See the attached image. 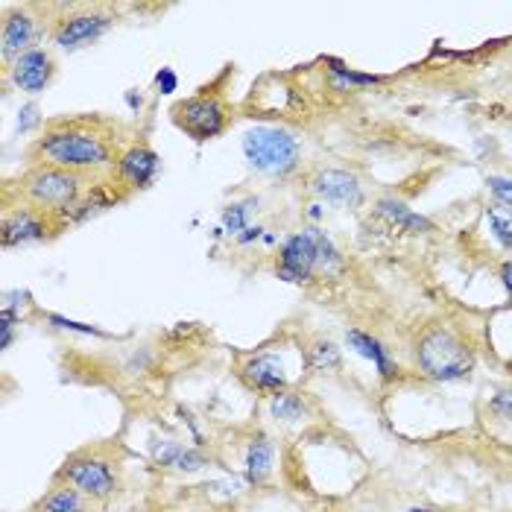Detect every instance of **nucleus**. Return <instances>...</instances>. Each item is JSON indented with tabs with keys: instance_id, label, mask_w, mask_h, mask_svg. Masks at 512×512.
Segmentation results:
<instances>
[{
	"instance_id": "nucleus-1",
	"label": "nucleus",
	"mask_w": 512,
	"mask_h": 512,
	"mask_svg": "<svg viewBox=\"0 0 512 512\" xmlns=\"http://www.w3.org/2000/svg\"><path fill=\"white\" fill-rule=\"evenodd\" d=\"M33 164H47L71 173H97L115 167L112 141L103 132H94L82 123H53L30 150Z\"/></svg>"
},
{
	"instance_id": "nucleus-2",
	"label": "nucleus",
	"mask_w": 512,
	"mask_h": 512,
	"mask_svg": "<svg viewBox=\"0 0 512 512\" xmlns=\"http://www.w3.org/2000/svg\"><path fill=\"white\" fill-rule=\"evenodd\" d=\"M343 273V255L334 240L319 229H302L290 235L278 249L276 276L287 284H308L319 278H334Z\"/></svg>"
},
{
	"instance_id": "nucleus-3",
	"label": "nucleus",
	"mask_w": 512,
	"mask_h": 512,
	"mask_svg": "<svg viewBox=\"0 0 512 512\" xmlns=\"http://www.w3.org/2000/svg\"><path fill=\"white\" fill-rule=\"evenodd\" d=\"M240 150L246 164L264 176H290L302 164V144L284 126H252L243 132Z\"/></svg>"
},
{
	"instance_id": "nucleus-4",
	"label": "nucleus",
	"mask_w": 512,
	"mask_h": 512,
	"mask_svg": "<svg viewBox=\"0 0 512 512\" xmlns=\"http://www.w3.org/2000/svg\"><path fill=\"white\" fill-rule=\"evenodd\" d=\"M416 363L434 381H463L474 369L472 346L451 328H428L416 343Z\"/></svg>"
},
{
	"instance_id": "nucleus-5",
	"label": "nucleus",
	"mask_w": 512,
	"mask_h": 512,
	"mask_svg": "<svg viewBox=\"0 0 512 512\" xmlns=\"http://www.w3.org/2000/svg\"><path fill=\"white\" fill-rule=\"evenodd\" d=\"M82 194H85V179L71 170L33 164L21 176V197L27 199V205L39 208L44 214H53L59 220L77 208Z\"/></svg>"
},
{
	"instance_id": "nucleus-6",
	"label": "nucleus",
	"mask_w": 512,
	"mask_h": 512,
	"mask_svg": "<svg viewBox=\"0 0 512 512\" xmlns=\"http://www.w3.org/2000/svg\"><path fill=\"white\" fill-rule=\"evenodd\" d=\"M170 118L188 138H194V141L202 144V141H211V138L226 132L229 109H226V103L217 94L202 91V94H194V97H185V100L173 103Z\"/></svg>"
},
{
	"instance_id": "nucleus-7",
	"label": "nucleus",
	"mask_w": 512,
	"mask_h": 512,
	"mask_svg": "<svg viewBox=\"0 0 512 512\" xmlns=\"http://www.w3.org/2000/svg\"><path fill=\"white\" fill-rule=\"evenodd\" d=\"M56 229H62V220L53 214H44L33 205H18L9 208L3 217V229H0V243L6 249L12 246H27V243H41L50 235H56Z\"/></svg>"
},
{
	"instance_id": "nucleus-8",
	"label": "nucleus",
	"mask_w": 512,
	"mask_h": 512,
	"mask_svg": "<svg viewBox=\"0 0 512 512\" xmlns=\"http://www.w3.org/2000/svg\"><path fill=\"white\" fill-rule=\"evenodd\" d=\"M59 480H65L68 486H74L77 492H82L85 498H94V501L109 498L118 489V477L112 472V466L106 460H97V457H88V454L71 457L62 466Z\"/></svg>"
},
{
	"instance_id": "nucleus-9",
	"label": "nucleus",
	"mask_w": 512,
	"mask_h": 512,
	"mask_svg": "<svg viewBox=\"0 0 512 512\" xmlns=\"http://www.w3.org/2000/svg\"><path fill=\"white\" fill-rule=\"evenodd\" d=\"M158 170H161V158L147 144H132L115 158V179L120 188H129V191L150 188L158 179Z\"/></svg>"
},
{
	"instance_id": "nucleus-10",
	"label": "nucleus",
	"mask_w": 512,
	"mask_h": 512,
	"mask_svg": "<svg viewBox=\"0 0 512 512\" xmlns=\"http://www.w3.org/2000/svg\"><path fill=\"white\" fill-rule=\"evenodd\" d=\"M311 194L328 205H337V208H357L363 202V185L349 170L325 167L311 176Z\"/></svg>"
},
{
	"instance_id": "nucleus-11",
	"label": "nucleus",
	"mask_w": 512,
	"mask_h": 512,
	"mask_svg": "<svg viewBox=\"0 0 512 512\" xmlns=\"http://www.w3.org/2000/svg\"><path fill=\"white\" fill-rule=\"evenodd\" d=\"M56 77V62L53 56L44 50V47H36V50H27L24 56H18L12 65H9V79L18 91L24 94H41L47 91V85Z\"/></svg>"
},
{
	"instance_id": "nucleus-12",
	"label": "nucleus",
	"mask_w": 512,
	"mask_h": 512,
	"mask_svg": "<svg viewBox=\"0 0 512 512\" xmlns=\"http://www.w3.org/2000/svg\"><path fill=\"white\" fill-rule=\"evenodd\" d=\"M112 15L106 12H79L71 18H62L59 27L53 30V44L62 50H77L85 47L91 41H97L100 36H106V30L112 27Z\"/></svg>"
},
{
	"instance_id": "nucleus-13",
	"label": "nucleus",
	"mask_w": 512,
	"mask_h": 512,
	"mask_svg": "<svg viewBox=\"0 0 512 512\" xmlns=\"http://www.w3.org/2000/svg\"><path fill=\"white\" fill-rule=\"evenodd\" d=\"M41 39L39 21L27 9H12L3 18V33H0V53L12 65L18 56L27 50H36V41Z\"/></svg>"
},
{
	"instance_id": "nucleus-14",
	"label": "nucleus",
	"mask_w": 512,
	"mask_h": 512,
	"mask_svg": "<svg viewBox=\"0 0 512 512\" xmlns=\"http://www.w3.org/2000/svg\"><path fill=\"white\" fill-rule=\"evenodd\" d=\"M240 378L249 390L255 393L276 395L281 390H287L290 378H287V366L284 360L273 352H261V355H252L243 366H240Z\"/></svg>"
},
{
	"instance_id": "nucleus-15",
	"label": "nucleus",
	"mask_w": 512,
	"mask_h": 512,
	"mask_svg": "<svg viewBox=\"0 0 512 512\" xmlns=\"http://www.w3.org/2000/svg\"><path fill=\"white\" fill-rule=\"evenodd\" d=\"M150 457H153V463H156L158 469H164V472L197 474L208 466L202 451L185 445V442H176V439H153Z\"/></svg>"
},
{
	"instance_id": "nucleus-16",
	"label": "nucleus",
	"mask_w": 512,
	"mask_h": 512,
	"mask_svg": "<svg viewBox=\"0 0 512 512\" xmlns=\"http://www.w3.org/2000/svg\"><path fill=\"white\" fill-rule=\"evenodd\" d=\"M276 466V445L267 434H255L243 454V477L249 486H264Z\"/></svg>"
},
{
	"instance_id": "nucleus-17",
	"label": "nucleus",
	"mask_w": 512,
	"mask_h": 512,
	"mask_svg": "<svg viewBox=\"0 0 512 512\" xmlns=\"http://www.w3.org/2000/svg\"><path fill=\"white\" fill-rule=\"evenodd\" d=\"M375 214H378L390 229L404 232V235H428V232H434V223H431L428 217L416 214L413 208H407V205L398 202V199H381L378 208H375Z\"/></svg>"
},
{
	"instance_id": "nucleus-18",
	"label": "nucleus",
	"mask_w": 512,
	"mask_h": 512,
	"mask_svg": "<svg viewBox=\"0 0 512 512\" xmlns=\"http://www.w3.org/2000/svg\"><path fill=\"white\" fill-rule=\"evenodd\" d=\"M346 343H349V349H352L355 355L366 357V360L378 369L381 378H395V375H398V366H395V360L390 357V349H384V343L375 340L372 334H366V331H360V328H349V331H346Z\"/></svg>"
},
{
	"instance_id": "nucleus-19",
	"label": "nucleus",
	"mask_w": 512,
	"mask_h": 512,
	"mask_svg": "<svg viewBox=\"0 0 512 512\" xmlns=\"http://www.w3.org/2000/svg\"><path fill=\"white\" fill-rule=\"evenodd\" d=\"M267 410H270V416L276 422H296V419H302L308 413V404H305V398L299 393L281 390V393L270 395V407Z\"/></svg>"
},
{
	"instance_id": "nucleus-20",
	"label": "nucleus",
	"mask_w": 512,
	"mask_h": 512,
	"mask_svg": "<svg viewBox=\"0 0 512 512\" xmlns=\"http://www.w3.org/2000/svg\"><path fill=\"white\" fill-rule=\"evenodd\" d=\"M486 223H489V232L498 240V246H504L507 252H512V208L507 205H492L486 208Z\"/></svg>"
},
{
	"instance_id": "nucleus-21",
	"label": "nucleus",
	"mask_w": 512,
	"mask_h": 512,
	"mask_svg": "<svg viewBox=\"0 0 512 512\" xmlns=\"http://www.w3.org/2000/svg\"><path fill=\"white\" fill-rule=\"evenodd\" d=\"M258 205V199H243V202H232L226 205L223 211V220H220V232H229V235L240 237L249 229V214L252 208Z\"/></svg>"
},
{
	"instance_id": "nucleus-22",
	"label": "nucleus",
	"mask_w": 512,
	"mask_h": 512,
	"mask_svg": "<svg viewBox=\"0 0 512 512\" xmlns=\"http://www.w3.org/2000/svg\"><path fill=\"white\" fill-rule=\"evenodd\" d=\"M41 512H85V495L77 492L74 486H62V489H53L44 504H41Z\"/></svg>"
},
{
	"instance_id": "nucleus-23",
	"label": "nucleus",
	"mask_w": 512,
	"mask_h": 512,
	"mask_svg": "<svg viewBox=\"0 0 512 512\" xmlns=\"http://www.w3.org/2000/svg\"><path fill=\"white\" fill-rule=\"evenodd\" d=\"M328 77H331V85L337 91H355V88H366V85H375L381 82V77H372V74H357L352 68L340 65V62H331L328 68Z\"/></svg>"
},
{
	"instance_id": "nucleus-24",
	"label": "nucleus",
	"mask_w": 512,
	"mask_h": 512,
	"mask_svg": "<svg viewBox=\"0 0 512 512\" xmlns=\"http://www.w3.org/2000/svg\"><path fill=\"white\" fill-rule=\"evenodd\" d=\"M308 363H311V369H316V372H331V369H340L343 357H340V349L334 343L319 340V343H314L308 349Z\"/></svg>"
},
{
	"instance_id": "nucleus-25",
	"label": "nucleus",
	"mask_w": 512,
	"mask_h": 512,
	"mask_svg": "<svg viewBox=\"0 0 512 512\" xmlns=\"http://www.w3.org/2000/svg\"><path fill=\"white\" fill-rule=\"evenodd\" d=\"M44 319L59 328V331H74V334H85V337H106V331L94 328V325H85V322H77V319H68L62 314H44Z\"/></svg>"
},
{
	"instance_id": "nucleus-26",
	"label": "nucleus",
	"mask_w": 512,
	"mask_h": 512,
	"mask_svg": "<svg viewBox=\"0 0 512 512\" xmlns=\"http://www.w3.org/2000/svg\"><path fill=\"white\" fill-rule=\"evenodd\" d=\"M18 328H21V316L15 314V311L0 308V349H3V352H6V349H12Z\"/></svg>"
},
{
	"instance_id": "nucleus-27",
	"label": "nucleus",
	"mask_w": 512,
	"mask_h": 512,
	"mask_svg": "<svg viewBox=\"0 0 512 512\" xmlns=\"http://www.w3.org/2000/svg\"><path fill=\"white\" fill-rule=\"evenodd\" d=\"M486 185H489L492 197L498 199L501 205L512 208V179H504V176H489V179H486Z\"/></svg>"
},
{
	"instance_id": "nucleus-28",
	"label": "nucleus",
	"mask_w": 512,
	"mask_h": 512,
	"mask_svg": "<svg viewBox=\"0 0 512 512\" xmlns=\"http://www.w3.org/2000/svg\"><path fill=\"white\" fill-rule=\"evenodd\" d=\"M30 302H33V296H30L27 290H6V293H3V305H0V308L15 311V314L21 316V311H24Z\"/></svg>"
},
{
	"instance_id": "nucleus-29",
	"label": "nucleus",
	"mask_w": 512,
	"mask_h": 512,
	"mask_svg": "<svg viewBox=\"0 0 512 512\" xmlns=\"http://www.w3.org/2000/svg\"><path fill=\"white\" fill-rule=\"evenodd\" d=\"M489 410L501 419L512 422V393H498L492 401H489Z\"/></svg>"
},
{
	"instance_id": "nucleus-30",
	"label": "nucleus",
	"mask_w": 512,
	"mask_h": 512,
	"mask_svg": "<svg viewBox=\"0 0 512 512\" xmlns=\"http://www.w3.org/2000/svg\"><path fill=\"white\" fill-rule=\"evenodd\" d=\"M156 88L161 94H173L176 88H179V77H176V71L173 68H161L156 74Z\"/></svg>"
},
{
	"instance_id": "nucleus-31",
	"label": "nucleus",
	"mask_w": 512,
	"mask_h": 512,
	"mask_svg": "<svg viewBox=\"0 0 512 512\" xmlns=\"http://www.w3.org/2000/svg\"><path fill=\"white\" fill-rule=\"evenodd\" d=\"M36 123H39V106H36V103L24 106V109L18 112V132H21V135H24V132H30Z\"/></svg>"
},
{
	"instance_id": "nucleus-32",
	"label": "nucleus",
	"mask_w": 512,
	"mask_h": 512,
	"mask_svg": "<svg viewBox=\"0 0 512 512\" xmlns=\"http://www.w3.org/2000/svg\"><path fill=\"white\" fill-rule=\"evenodd\" d=\"M498 278H501V284H504L507 296L512 299V261H504V264H501V270H498Z\"/></svg>"
},
{
	"instance_id": "nucleus-33",
	"label": "nucleus",
	"mask_w": 512,
	"mask_h": 512,
	"mask_svg": "<svg viewBox=\"0 0 512 512\" xmlns=\"http://www.w3.org/2000/svg\"><path fill=\"white\" fill-rule=\"evenodd\" d=\"M507 369H510V372H512V355H510V360H507Z\"/></svg>"
}]
</instances>
